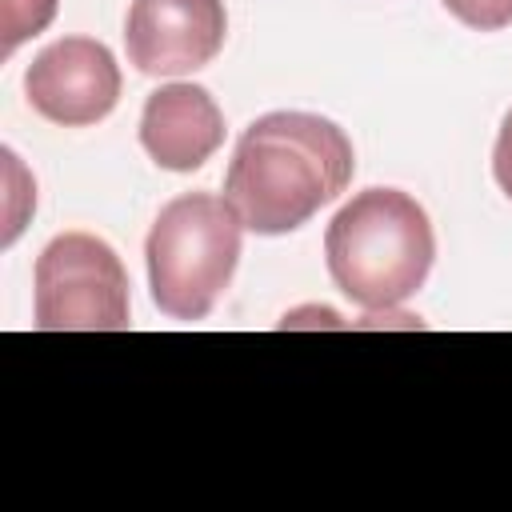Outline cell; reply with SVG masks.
I'll return each mask as SVG.
<instances>
[{
  "instance_id": "1",
  "label": "cell",
  "mask_w": 512,
  "mask_h": 512,
  "mask_svg": "<svg viewBox=\"0 0 512 512\" xmlns=\"http://www.w3.org/2000/svg\"><path fill=\"white\" fill-rule=\"evenodd\" d=\"M356 172L352 140L312 112H268L252 120L232 152L224 200L256 236H284L332 204Z\"/></svg>"
},
{
  "instance_id": "2",
  "label": "cell",
  "mask_w": 512,
  "mask_h": 512,
  "mask_svg": "<svg viewBox=\"0 0 512 512\" xmlns=\"http://www.w3.org/2000/svg\"><path fill=\"white\" fill-rule=\"evenodd\" d=\"M332 284L364 312H388L424 288L436 236L428 212L400 188L356 192L324 232Z\"/></svg>"
},
{
  "instance_id": "3",
  "label": "cell",
  "mask_w": 512,
  "mask_h": 512,
  "mask_svg": "<svg viewBox=\"0 0 512 512\" xmlns=\"http://www.w3.org/2000/svg\"><path fill=\"white\" fill-rule=\"evenodd\" d=\"M240 216L224 196L188 192L160 208L144 260L148 288L164 316L204 320L232 284L240 260Z\"/></svg>"
},
{
  "instance_id": "4",
  "label": "cell",
  "mask_w": 512,
  "mask_h": 512,
  "mask_svg": "<svg viewBox=\"0 0 512 512\" xmlns=\"http://www.w3.org/2000/svg\"><path fill=\"white\" fill-rule=\"evenodd\" d=\"M36 312L40 332H124L128 272L112 244L92 232H60L36 256Z\"/></svg>"
},
{
  "instance_id": "5",
  "label": "cell",
  "mask_w": 512,
  "mask_h": 512,
  "mask_svg": "<svg viewBox=\"0 0 512 512\" xmlns=\"http://www.w3.org/2000/svg\"><path fill=\"white\" fill-rule=\"evenodd\" d=\"M28 104L64 128L104 120L120 100V64L92 36H64L48 44L24 72Z\"/></svg>"
},
{
  "instance_id": "6",
  "label": "cell",
  "mask_w": 512,
  "mask_h": 512,
  "mask_svg": "<svg viewBox=\"0 0 512 512\" xmlns=\"http://www.w3.org/2000/svg\"><path fill=\"white\" fill-rule=\"evenodd\" d=\"M228 16L220 0H132L124 48L144 76H184L216 60Z\"/></svg>"
},
{
  "instance_id": "7",
  "label": "cell",
  "mask_w": 512,
  "mask_h": 512,
  "mask_svg": "<svg viewBox=\"0 0 512 512\" xmlns=\"http://www.w3.org/2000/svg\"><path fill=\"white\" fill-rule=\"evenodd\" d=\"M144 152L168 172H196L224 144V116L208 88L164 84L148 96L140 116Z\"/></svg>"
},
{
  "instance_id": "8",
  "label": "cell",
  "mask_w": 512,
  "mask_h": 512,
  "mask_svg": "<svg viewBox=\"0 0 512 512\" xmlns=\"http://www.w3.org/2000/svg\"><path fill=\"white\" fill-rule=\"evenodd\" d=\"M56 16V0H0V56H12L28 36H40Z\"/></svg>"
},
{
  "instance_id": "9",
  "label": "cell",
  "mask_w": 512,
  "mask_h": 512,
  "mask_svg": "<svg viewBox=\"0 0 512 512\" xmlns=\"http://www.w3.org/2000/svg\"><path fill=\"white\" fill-rule=\"evenodd\" d=\"M440 4L476 32H496L512 24V0H440Z\"/></svg>"
},
{
  "instance_id": "10",
  "label": "cell",
  "mask_w": 512,
  "mask_h": 512,
  "mask_svg": "<svg viewBox=\"0 0 512 512\" xmlns=\"http://www.w3.org/2000/svg\"><path fill=\"white\" fill-rule=\"evenodd\" d=\"M492 176H496L500 192L512 200V112L504 116L500 136H496V148H492Z\"/></svg>"
}]
</instances>
